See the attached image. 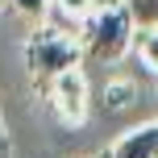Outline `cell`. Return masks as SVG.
Masks as SVG:
<instances>
[{
	"mask_svg": "<svg viewBox=\"0 0 158 158\" xmlns=\"http://www.w3.org/2000/svg\"><path fill=\"white\" fill-rule=\"evenodd\" d=\"M129 17H133L137 29H158V0H121Z\"/></svg>",
	"mask_w": 158,
	"mask_h": 158,
	"instance_id": "8992f818",
	"label": "cell"
},
{
	"mask_svg": "<svg viewBox=\"0 0 158 158\" xmlns=\"http://www.w3.org/2000/svg\"><path fill=\"white\" fill-rule=\"evenodd\" d=\"M0 129H4V125H0Z\"/></svg>",
	"mask_w": 158,
	"mask_h": 158,
	"instance_id": "7c38bea8",
	"label": "cell"
},
{
	"mask_svg": "<svg viewBox=\"0 0 158 158\" xmlns=\"http://www.w3.org/2000/svg\"><path fill=\"white\" fill-rule=\"evenodd\" d=\"M87 4H92V13H96V8H108V4H121V0H87Z\"/></svg>",
	"mask_w": 158,
	"mask_h": 158,
	"instance_id": "8fae6325",
	"label": "cell"
},
{
	"mask_svg": "<svg viewBox=\"0 0 158 158\" xmlns=\"http://www.w3.org/2000/svg\"><path fill=\"white\" fill-rule=\"evenodd\" d=\"M133 50H137V58H142L146 67L158 71V29H137L133 33Z\"/></svg>",
	"mask_w": 158,
	"mask_h": 158,
	"instance_id": "52a82bcc",
	"label": "cell"
},
{
	"mask_svg": "<svg viewBox=\"0 0 158 158\" xmlns=\"http://www.w3.org/2000/svg\"><path fill=\"white\" fill-rule=\"evenodd\" d=\"M8 8L17 17H25V21H42L50 13V0H8Z\"/></svg>",
	"mask_w": 158,
	"mask_h": 158,
	"instance_id": "9c48e42d",
	"label": "cell"
},
{
	"mask_svg": "<svg viewBox=\"0 0 158 158\" xmlns=\"http://www.w3.org/2000/svg\"><path fill=\"white\" fill-rule=\"evenodd\" d=\"M46 96H50V104H54L58 121H67V125H79V121L87 117V79L79 75V67L54 75L46 83Z\"/></svg>",
	"mask_w": 158,
	"mask_h": 158,
	"instance_id": "3957f363",
	"label": "cell"
},
{
	"mask_svg": "<svg viewBox=\"0 0 158 158\" xmlns=\"http://www.w3.org/2000/svg\"><path fill=\"white\" fill-rule=\"evenodd\" d=\"M100 158H158V121L129 129V133L117 137Z\"/></svg>",
	"mask_w": 158,
	"mask_h": 158,
	"instance_id": "277c9868",
	"label": "cell"
},
{
	"mask_svg": "<svg viewBox=\"0 0 158 158\" xmlns=\"http://www.w3.org/2000/svg\"><path fill=\"white\" fill-rule=\"evenodd\" d=\"M79 63H83L79 42H71L63 29H38L29 42H25V67H29L38 92H46V83L54 75L71 71V67H79Z\"/></svg>",
	"mask_w": 158,
	"mask_h": 158,
	"instance_id": "7a4b0ae2",
	"label": "cell"
},
{
	"mask_svg": "<svg viewBox=\"0 0 158 158\" xmlns=\"http://www.w3.org/2000/svg\"><path fill=\"white\" fill-rule=\"evenodd\" d=\"M133 100H137V83L133 79H108V83H104V104H108L112 112L129 108Z\"/></svg>",
	"mask_w": 158,
	"mask_h": 158,
	"instance_id": "5b68a950",
	"label": "cell"
},
{
	"mask_svg": "<svg viewBox=\"0 0 158 158\" xmlns=\"http://www.w3.org/2000/svg\"><path fill=\"white\" fill-rule=\"evenodd\" d=\"M133 33H137V25L121 4L96 8L79 21V54H83V63H96V67L117 63L133 46Z\"/></svg>",
	"mask_w": 158,
	"mask_h": 158,
	"instance_id": "6da1fadb",
	"label": "cell"
},
{
	"mask_svg": "<svg viewBox=\"0 0 158 158\" xmlns=\"http://www.w3.org/2000/svg\"><path fill=\"white\" fill-rule=\"evenodd\" d=\"M50 13H58L67 25H79L87 13H92V4H87V0H50Z\"/></svg>",
	"mask_w": 158,
	"mask_h": 158,
	"instance_id": "ba28073f",
	"label": "cell"
},
{
	"mask_svg": "<svg viewBox=\"0 0 158 158\" xmlns=\"http://www.w3.org/2000/svg\"><path fill=\"white\" fill-rule=\"evenodd\" d=\"M0 158H13V146H8V133L0 129Z\"/></svg>",
	"mask_w": 158,
	"mask_h": 158,
	"instance_id": "30bf717a",
	"label": "cell"
}]
</instances>
